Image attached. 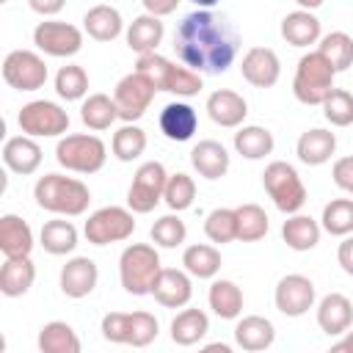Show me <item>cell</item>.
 Returning <instances> with one entry per match:
<instances>
[{
    "mask_svg": "<svg viewBox=\"0 0 353 353\" xmlns=\"http://www.w3.org/2000/svg\"><path fill=\"white\" fill-rule=\"evenodd\" d=\"M207 301L221 320H237L243 314V290L232 279H215L210 284Z\"/></svg>",
    "mask_w": 353,
    "mask_h": 353,
    "instance_id": "obj_31",
    "label": "cell"
},
{
    "mask_svg": "<svg viewBox=\"0 0 353 353\" xmlns=\"http://www.w3.org/2000/svg\"><path fill=\"white\" fill-rule=\"evenodd\" d=\"M301 8H306V11H314V8H320L325 0H295Z\"/></svg>",
    "mask_w": 353,
    "mask_h": 353,
    "instance_id": "obj_55",
    "label": "cell"
},
{
    "mask_svg": "<svg viewBox=\"0 0 353 353\" xmlns=\"http://www.w3.org/2000/svg\"><path fill=\"white\" fill-rule=\"evenodd\" d=\"M193 199H196L193 176H188L185 171L168 174V182H165V190H163V201L168 204V210L171 212H182V210L193 207Z\"/></svg>",
    "mask_w": 353,
    "mask_h": 353,
    "instance_id": "obj_42",
    "label": "cell"
},
{
    "mask_svg": "<svg viewBox=\"0 0 353 353\" xmlns=\"http://www.w3.org/2000/svg\"><path fill=\"white\" fill-rule=\"evenodd\" d=\"M36 281V265L30 256H6L0 268V292L6 298H19L25 295Z\"/></svg>",
    "mask_w": 353,
    "mask_h": 353,
    "instance_id": "obj_24",
    "label": "cell"
},
{
    "mask_svg": "<svg viewBox=\"0 0 353 353\" xmlns=\"http://www.w3.org/2000/svg\"><path fill=\"white\" fill-rule=\"evenodd\" d=\"M135 232V212L127 207H99L97 212L88 215L83 234L91 245H110L132 237Z\"/></svg>",
    "mask_w": 353,
    "mask_h": 353,
    "instance_id": "obj_7",
    "label": "cell"
},
{
    "mask_svg": "<svg viewBox=\"0 0 353 353\" xmlns=\"http://www.w3.org/2000/svg\"><path fill=\"white\" fill-rule=\"evenodd\" d=\"M3 163L8 171L19 174V176H28V174H36L39 165H41V146L36 143V138L30 135H14L3 143Z\"/></svg>",
    "mask_w": 353,
    "mask_h": 353,
    "instance_id": "obj_20",
    "label": "cell"
},
{
    "mask_svg": "<svg viewBox=\"0 0 353 353\" xmlns=\"http://www.w3.org/2000/svg\"><path fill=\"white\" fill-rule=\"evenodd\" d=\"M182 268L193 279H215L221 270V251L207 243H193L182 251Z\"/></svg>",
    "mask_w": 353,
    "mask_h": 353,
    "instance_id": "obj_34",
    "label": "cell"
},
{
    "mask_svg": "<svg viewBox=\"0 0 353 353\" xmlns=\"http://www.w3.org/2000/svg\"><path fill=\"white\" fill-rule=\"evenodd\" d=\"M33 199L41 210L52 212V215H83L91 204V190L66 174H44L39 176L36 188H33Z\"/></svg>",
    "mask_w": 353,
    "mask_h": 353,
    "instance_id": "obj_2",
    "label": "cell"
},
{
    "mask_svg": "<svg viewBox=\"0 0 353 353\" xmlns=\"http://www.w3.org/2000/svg\"><path fill=\"white\" fill-rule=\"evenodd\" d=\"M334 152H336V135L325 127H312V130L301 132V138L295 143V154L303 165H323L331 160Z\"/></svg>",
    "mask_w": 353,
    "mask_h": 353,
    "instance_id": "obj_22",
    "label": "cell"
},
{
    "mask_svg": "<svg viewBox=\"0 0 353 353\" xmlns=\"http://www.w3.org/2000/svg\"><path fill=\"white\" fill-rule=\"evenodd\" d=\"M17 124L30 138H58L69 132V113L50 99H33L22 105Z\"/></svg>",
    "mask_w": 353,
    "mask_h": 353,
    "instance_id": "obj_8",
    "label": "cell"
},
{
    "mask_svg": "<svg viewBox=\"0 0 353 353\" xmlns=\"http://www.w3.org/2000/svg\"><path fill=\"white\" fill-rule=\"evenodd\" d=\"M190 3H193L196 8H212V6L218 3V0H190Z\"/></svg>",
    "mask_w": 353,
    "mask_h": 353,
    "instance_id": "obj_57",
    "label": "cell"
},
{
    "mask_svg": "<svg viewBox=\"0 0 353 353\" xmlns=\"http://www.w3.org/2000/svg\"><path fill=\"white\" fill-rule=\"evenodd\" d=\"M334 77H336V69L320 50L306 52L295 66L292 94L301 105H323L325 97L334 91Z\"/></svg>",
    "mask_w": 353,
    "mask_h": 353,
    "instance_id": "obj_3",
    "label": "cell"
},
{
    "mask_svg": "<svg viewBox=\"0 0 353 353\" xmlns=\"http://www.w3.org/2000/svg\"><path fill=\"white\" fill-rule=\"evenodd\" d=\"M336 262H339V268H342L347 276H353V234H347V237L339 243V248H336Z\"/></svg>",
    "mask_w": 353,
    "mask_h": 353,
    "instance_id": "obj_51",
    "label": "cell"
},
{
    "mask_svg": "<svg viewBox=\"0 0 353 353\" xmlns=\"http://www.w3.org/2000/svg\"><path fill=\"white\" fill-rule=\"evenodd\" d=\"M157 124H160V132H163L168 141L182 143V141H190V138L196 135L199 113H196V108H190L188 102H179V99H176V102H168V105L160 110Z\"/></svg>",
    "mask_w": 353,
    "mask_h": 353,
    "instance_id": "obj_19",
    "label": "cell"
},
{
    "mask_svg": "<svg viewBox=\"0 0 353 353\" xmlns=\"http://www.w3.org/2000/svg\"><path fill=\"white\" fill-rule=\"evenodd\" d=\"M314 298H317L314 281L301 273L281 276L273 292V303L284 317H303L314 306Z\"/></svg>",
    "mask_w": 353,
    "mask_h": 353,
    "instance_id": "obj_13",
    "label": "cell"
},
{
    "mask_svg": "<svg viewBox=\"0 0 353 353\" xmlns=\"http://www.w3.org/2000/svg\"><path fill=\"white\" fill-rule=\"evenodd\" d=\"M110 152H113V157L121 160V163L138 160V157L146 152V132H143L135 121L119 127V130L113 132V138H110Z\"/></svg>",
    "mask_w": 353,
    "mask_h": 353,
    "instance_id": "obj_37",
    "label": "cell"
},
{
    "mask_svg": "<svg viewBox=\"0 0 353 353\" xmlns=\"http://www.w3.org/2000/svg\"><path fill=\"white\" fill-rule=\"evenodd\" d=\"M171 66H174V61H168L165 55H157V52H143V55H138V61H135V72L146 74V77L154 83L157 91H163Z\"/></svg>",
    "mask_w": 353,
    "mask_h": 353,
    "instance_id": "obj_48",
    "label": "cell"
},
{
    "mask_svg": "<svg viewBox=\"0 0 353 353\" xmlns=\"http://www.w3.org/2000/svg\"><path fill=\"white\" fill-rule=\"evenodd\" d=\"M353 323V301L342 292H328L317 303V325L328 336H342L347 334Z\"/></svg>",
    "mask_w": 353,
    "mask_h": 353,
    "instance_id": "obj_18",
    "label": "cell"
},
{
    "mask_svg": "<svg viewBox=\"0 0 353 353\" xmlns=\"http://www.w3.org/2000/svg\"><path fill=\"white\" fill-rule=\"evenodd\" d=\"M33 44L50 58H72L83 50V30L69 22L44 19L33 28Z\"/></svg>",
    "mask_w": 353,
    "mask_h": 353,
    "instance_id": "obj_12",
    "label": "cell"
},
{
    "mask_svg": "<svg viewBox=\"0 0 353 353\" xmlns=\"http://www.w3.org/2000/svg\"><path fill=\"white\" fill-rule=\"evenodd\" d=\"M165 182H168V174L163 168V163L157 160H149L143 165H138L135 176H132V185L127 190V207L138 215H146L152 212L160 201H163V190H165Z\"/></svg>",
    "mask_w": 353,
    "mask_h": 353,
    "instance_id": "obj_9",
    "label": "cell"
},
{
    "mask_svg": "<svg viewBox=\"0 0 353 353\" xmlns=\"http://www.w3.org/2000/svg\"><path fill=\"white\" fill-rule=\"evenodd\" d=\"M33 232L28 226V221H22L19 215H3L0 218V251L3 256H30L33 251Z\"/></svg>",
    "mask_w": 353,
    "mask_h": 353,
    "instance_id": "obj_27",
    "label": "cell"
},
{
    "mask_svg": "<svg viewBox=\"0 0 353 353\" xmlns=\"http://www.w3.org/2000/svg\"><path fill=\"white\" fill-rule=\"evenodd\" d=\"M3 80L17 91H39L47 83V63L33 50H11L3 58Z\"/></svg>",
    "mask_w": 353,
    "mask_h": 353,
    "instance_id": "obj_11",
    "label": "cell"
},
{
    "mask_svg": "<svg viewBox=\"0 0 353 353\" xmlns=\"http://www.w3.org/2000/svg\"><path fill=\"white\" fill-rule=\"evenodd\" d=\"M28 6H30V11H36L39 17H55V14L66 6V0H28Z\"/></svg>",
    "mask_w": 353,
    "mask_h": 353,
    "instance_id": "obj_52",
    "label": "cell"
},
{
    "mask_svg": "<svg viewBox=\"0 0 353 353\" xmlns=\"http://www.w3.org/2000/svg\"><path fill=\"white\" fill-rule=\"evenodd\" d=\"M276 141H273V132L268 127H259V124H245L234 132V152L243 154L245 160H262L273 152Z\"/></svg>",
    "mask_w": 353,
    "mask_h": 353,
    "instance_id": "obj_33",
    "label": "cell"
},
{
    "mask_svg": "<svg viewBox=\"0 0 353 353\" xmlns=\"http://www.w3.org/2000/svg\"><path fill=\"white\" fill-rule=\"evenodd\" d=\"M317 50L331 61V66L336 69V74L353 66V36H347L345 30H334V33L320 36Z\"/></svg>",
    "mask_w": 353,
    "mask_h": 353,
    "instance_id": "obj_39",
    "label": "cell"
},
{
    "mask_svg": "<svg viewBox=\"0 0 353 353\" xmlns=\"http://www.w3.org/2000/svg\"><path fill=\"white\" fill-rule=\"evenodd\" d=\"M141 3H143L146 14H154V17H168L179 6V0H141Z\"/></svg>",
    "mask_w": 353,
    "mask_h": 353,
    "instance_id": "obj_53",
    "label": "cell"
},
{
    "mask_svg": "<svg viewBox=\"0 0 353 353\" xmlns=\"http://www.w3.org/2000/svg\"><path fill=\"white\" fill-rule=\"evenodd\" d=\"M320 226L334 237L353 234V199H331L323 207Z\"/></svg>",
    "mask_w": 353,
    "mask_h": 353,
    "instance_id": "obj_40",
    "label": "cell"
},
{
    "mask_svg": "<svg viewBox=\"0 0 353 353\" xmlns=\"http://www.w3.org/2000/svg\"><path fill=\"white\" fill-rule=\"evenodd\" d=\"M210 331V317L201 309H182L174 320H171V342L179 347H190L196 342H201Z\"/></svg>",
    "mask_w": 353,
    "mask_h": 353,
    "instance_id": "obj_32",
    "label": "cell"
},
{
    "mask_svg": "<svg viewBox=\"0 0 353 353\" xmlns=\"http://www.w3.org/2000/svg\"><path fill=\"white\" fill-rule=\"evenodd\" d=\"M273 339H276V328L262 314H248V317L237 320V325H234V342H237V347H243L248 353L268 350L273 345Z\"/></svg>",
    "mask_w": 353,
    "mask_h": 353,
    "instance_id": "obj_23",
    "label": "cell"
},
{
    "mask_svg": "<svg viewBox=\"0 0 353 353\" xmlns=\"http://www.w3.org/2000/svg\"><path fill=\"white\" fill-rule=\"evenodd\" d=\"M83 28H85V33H88L94 41H113V39L121 36V30H124V19H121L119 8L99 3V6H94V8L85 11V17H83Z\"/></svg>",
    "mask_w": 353,
    "mask_h": 353,
    "instance_id": "obj_29",
    "label": "cell"
},
{
    "mask_svg": "<svg viewBox=\"0 0 353 353\" xmlns=\"http://www.w3.org/2000/svg\"><path fill=\"white\" fill-rule=\"evenodd\" d=\"M240 74L254 88H273L281 77V61L270 47H251L240 61Z\"/></svg>",
    "mask_w": 353,
    "mask_h": 353,
    "instance_id": "obj_14",
    "label": "cell"
},
{
    "mask_svg": "<svg viewBox=\"0 0 353 353\" xmlns=\"http://www.w3.org/2000/svg\"><path fill=\"white\" fill-rule=\"evenodd\" d=\"M80 119L88 130L102 132L119 119V108H116L113 97H108V94H88L80 105Z\"/></svg>",
    "mask_w": 353,
    "mask_h": 353,
    "instance_id": "obj_36",
    "label": "cell"
},
{
    "mask_svg": "<svg viewBox=\"0 0 353 353\" xmlns=\"http://www.w3.org/2000/svg\"><path fill=\"white\" fill-rule=\"evenodd\" d=\"M55 94L66 102H77V99H85L88 94V74L83 66L77 63H66L58 69L55 74Z\"/></svg>",
    "mask_w": 353,
    "mask_h": 353,
    "instance_id": "obj_41",
    "label": "cell"
},
{
    "mask_svg": "<svg viewBox=\"0 0 353 353\" xmlns=\"http://www.w3.org/2000/svg\"><path fill=\"white\" fill-rule=\"evenodd\" d=\"M262 188L273 199L276 210H281L284 215L301 212L303 204H306V185H303L301 174L290 163H284V160H273V163L265 165Z\"/></svg>",
    "mask_w": 353,
    "mask_h": 353,
    "instance_id": "obj_5",
    "label": "cell"
},
{
    "mask_svg": "<svg viewBox=\"0 0 353 353\" xmlns=\"http://www.w3.org/2000/svg\"><path fill=\"white\" fill-rule=\"evenodd\" d=\"M97 281H99V268L88 256H72L61 268V292L66 298L80 301V298L91 295L94 287H97Z\"/></svg>",
    "mask_w": 353,
    "mask_h": 353,
    "instance_id": "obj_16",
    "label": "cell"
},
{
    "mask_svg": "<svg viewBox=\"0 0 353 353\" xmlns=\"http://www.w3.org/2000/svg\"><path fill=\"white\" fill-rule=\"evenodd\" d=\"M174 50L176 58L193 72L223 74L237 58L240 33L226 17L210 8H196L179 22L174 33Z\"/></svg>",
    "mask_w": 353,
    "mask_h": 353,
    "instance_id": "obj_1",
    "label": "cell"
},
{
    "mask_svg": "<svg viewBox=\"0 0 353 353\" xmlns=\"http://www.w3.org/2000/svg\"><path fill=\"white\" fill-rule=\"evenodd\" d=\"M234 215H237V240L240 243H256L270 229L268 212L259 204H251V201L240 204V207H234Z\"/></svg>",
    "mask_w": 353,
    "mask_h": 353,
    "instance_id": "obj_38",
    "label": "cell"
},
{
    "mask_svg": "<svg viewBox=\"0 0 353 353\" xmlns=\"http://www.w3.org/2000/svg\"><path fill=\"white\" fill-rule=\"evenodd\" d=\"M323 108V116L328 124L334 127H350L353 124V94L347 88H336L325 97V102L320 105Z\"/></svg>",
    "mask_w": 353,
    "mask_h": 353,
    "instance_id": "obj_44",
    "label": "cell"
},
{
    "mask_svg": "<svg viewBox=\"0 0 353 353\" xmlns=\"http://www.w3.org/2000/svg\"><path fill=\"white\" fill-rule=\"evenodd\" d=\"M152 295L165 309H182V306H188L190 298H193L190 273L188 270H179V268H163L157 273V279H154Z\"/></svg>",
    "mask_w": 353,
    "mask_h": 353,
    "instance_id": "obj_15",
    "label": "cell"
},
{
    "mask_svg": "<svg viewBox=\"0 0 353 353\" xmlns=\"http://www.w3.org/2000/svg\"><path fill=\"white\" fill-rule=\"evenodd\" d=\"M190 165L196 168L199 176H204L210 182L221 179L229 171V152H226L223 143H218L212 138H204L190 149Z\"/></svg>",
    "mask_w": 353,
    "mask_h": 353,
    "instance_id": "obj_21",
    "label": "cell"
},
{
    "mask_svg": "<svg viewBox=\"0 0 353 353\" xmlns=\"http://www.w3.org/2000/svg\"><path fill=\"white\" fill-rule=\"evenodd\" d=\"M149 234H152L154 245H160V248H176V245L185 243L188 226H185V221L179 215H163V218H157L152 223V232Z\"/></svg>",
    "mask_w": 353,
    "mask_h": 353,
    "instance_id": "obj_45",
    "label": "cell"
},
{
    "mask_svg": "<svg viewBox=\"0 0 353 353\" xmlns=\"http://www.w3.org/2000/svg\"><path fill=\"white\" fill-rule=\"evenodd\" d=\"M163 270L160 254L149 243H132L119 256V279L130 295H152L154 279Z\"/></svg>",
    "mask_w": 353,
    "mask_h": 353,
    "instance_id": "obj_4",
    "label": "cell"
},
{
    "mask_svg": "<svg viewBox=\"0 0 353 353\" xmlns=\"http://www.w3.org/2000/svg\"><path fill=\"white\" fill-rule=\"evenodd\" d=\"M55 160L66 171H74V174H97L105 165V160H108V146L102 143V138L88 135V132L63 135L58 141V146H55Z\"/></svg>",
    "mask_w": 353,
    "mask_h": 353,
    "instance_id": "obj_6",
    "label": "cell"
},
{
    "mask_svg": "<svg viewBox=\"0 0 353 353\" xmlns=\"http://www.w3.org/2000/svg\"><path fill=\"white\" fill-rule=\"evenodd\" d=\"M331 176H334V185H336L339 190H345V193L353 196V154L339 157V160L334 163V168H331Z\"/></svg>",
    "mask_w": 353,
    "mask_h": 353,
    "instance_id": "obj_50",
    "label": "cell"
},
{
    "mask_svg": "<svg viewBox=\"0 0 353 353\" xmlns=\"http://www.w3.org/2000/svg\"><path fill=\"white\" fill-rule=\"evenodd\" d=\"M154 94H157V88H154V83H152L146 74H141V72L124 74V77L116 83V91H113V102H116V108H119V119H121L124 124L138 121V119L149 110Z\"/></svg>",
    "mask_w": 353,
    "mask_h": 353,
    "instance_id": "obj_10",
    "label": "cell"
},
{
    "mask_svg": "<svg viewBox=\"0 0 353 353\" xmlns=\"http://www.w3.org/2000/svg\"><path fill=\"white\" fill-rule=\"evenodd\" d=\"M204 350H210V353H212V350H221V353H232V347H229V345H223V342H215V345H207Z\"/></svg>",
    "mask_w": 353,
    "mask_h": 353,
    "instance_id": "obj_56",
    "label": "cell"
},
{
    "mask_svg": "<svg viewBox=\"0 0 353 353\" xmlns=\"http://www.w3.org/2000/svg\"><path fill=\"white\" fill-rule=\"evenodd\" d=\"M39 350L41 353H80V339L69 323L50 320L39 331Z\"/></svg>",
    "mask_w": 353,
    "mask_h": 353,
    "instance_id": "obj_35",
    "label": "cell"
},
{
    "mask_svg": "<svg viewBox=\"0 0 353 353\" xmlns=\"http://www.w3.org/2000/svg\"><path fill=\"white\" fill-rule=\"evenodd\" d=\"M207 116L218 124V127H240L248 116V102L243 99V94L232 91V88H218L207 97V105H204Z\"/></svg>",
    "mask_w": 353,
    "mask_h": 353,
    "instance_id": "obj_17",
    "label": "cell"
},
{
    "mask_svg": "<svg viewBox=\"0 0 353 353\" xmlns=\"http://www.w3.org/2000/svg\"><path fill=\"white\" fill-rule=\"evenodd\" d=\"M204 234L212 243H221V245L237 240V215H234V207H215L204 218Z\"/></svg>",
    "mask_w": 353,
    "mask_h": 353,
    "instance_id": "obj_43",
    "label": "cell"
},
{
    "mask_svg": "<svg viewBox=\"0 0 353 353\" xmlns=\"http://www.w3.org/2000/svg\"><path fill=\"white\" fill-rule=\"evenodd\" d=\"M320 234H323V226L312 215H303V212H292L281 223V240L292 251H312L320 243Z\"/></svg>",
    "mask_w": 353,
    "mask_h": 353,
    "instance_id": "obj_25",
    "label": "cell"
},
{
    "mask_svg": "<svg viewBox=\"0 0 353 353\" xmlns=\"http://www.w3.org/2000/svg\"><path fill=\"white\" fill-rule=\"evenodd\" d=\"M334 350H353V331H350V328H347V336L334 345Z\"/></svg>",
    "mask_w": 353,
    "mask_h": 353,
    "instance_id": "obj_54",
    "label": "cell"
},
{
    "mask_svg": "<svg viewBox=\"0 0 353 353\" xmlns=\"http://www.w3.org/2000/svg\"><path fill=\"white\" fill-rule=\"evenodd\" d=\"M102 336L113 345H127L130 342V312H108L99 325Z\"/></svg>",
    "mask_w": 353,
    "mask_h": 353,
    "instance_id": "obj_49",
    "label": "cell"
},
{
    "mask_svg": "<svg viewBox=\"0 0 353 353\" xmlns=\"http://www.w3.org/2000/svg\"><path fill=\"white\" fill-rule=\"evenodd\" d=\"M163 33H165V28H163L160 17H154V14H141V17H135V19L127 25V47H130L132 52H138V55H143V52H157L160 41H163Z\"/></svg>",
    "mask_w": 353,
    "mask_h": 353,
    "instance_id": "obj_28",
    "label": "cell"
},
{
    "mask_svg": "<svg viewBox=\"0 0 353 353\" xmlns=\"http://www.w3.org/2000/svg\"><path fill=\"white\" fill-rule=\"evenodd\" d=\"M3 3H6V0H3Z\"/></svg>",
    "mask_w": 353,
    "mask_h": 353,
    "instance_id": "obj_58",
    "label": "cell"
},
{
    "mask_svg": "<svg viewBox=\"0 0 353 353\" xmlns=\"http://www.w3.org/2000/svg\"><path fill=\"white\" fill-rule=\"evenodd\" d=\"M39 243H41V248L47 254L66 256V254H72L77 248V229H74L72 221H66V215L55 218V221H47L41 226V232H39Z\"/></svg>",
    "mask_w": 353,
    "mask_h": 353,
    "instance_id": "obj_30",
    "label": "cell"
},
{
    "mask_svg": "<svg viewBox=\"0 0 353 353\" xmlns=\"http://www.w3.org/2000/svg\"><path fill=\"white\" fill-rule=\"evenodd\" d=\"M204 88V83H201V74L199 72H193L190 66H171V72H168V80H165V85H163V91H168V94H176V97H196L199 91Z\"/></svg>",
    "mask_w": 353,
    "mask_h": 353,
    "instance_id": "obj_46",
    "label": "cell"
},
{
    "mask_svg": "<svg viewBox=\"0 0 353 353\" xmlns=\"http://www.w3.org/2000/svg\"><path fill=\"white\" fill-rule=\"evenodd\" d=\"M157 331H160V325H157V317L152 314V312H130V342L127 345H132V347H146V345H152L154 339H157Z\"/></svg>",
    "mask_w": 353,
    "mask_h": 353,
    "instance_id": "obj_47",
    "label": "cell"
},
{
    "mask_svg": "<svg viewBox=\"0 0 353 353\" xmlns=\"http://www.w3.org/2000/svg\"><path fill=\"white\" fill-rule=\"evenodd\" d=\"M281 39L290 44V47H309V44H317L320 41V19L306 11V8H298V11H290L284 19H281Z\"/></svg>",
    "mask_w": 353,
    "mask_h": 353,
    "instance_id": "obj_26",
    "label": "cell"
}]
</instances>
